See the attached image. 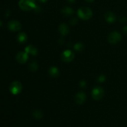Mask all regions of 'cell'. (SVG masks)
Instances as JSON below:
<instances>
[{
	"mask_svg": "<svg viewBox=\"0 0 127 127\" xmlns=\"http://www.w3.org/2000/svg\"><path fill=\"white\" fill-rule=\"evenodd\" d=\"M105 19L108 22L113 23L116 21V16L113 12H107L105 14Z\"/></svg>",
	"mask_w": 127,
	"mask_h": 127,
	"instance_id": "obj_10",
	"label": "cell"
},
{
	"mask_svg": "<svg viewBox=\"0 0 127 127\" xmlns=\"http://www.w3.org/2000/svg\"><path fill=\"white\" fill-rule=\"evenodd\" d=\"M28 58V55L26 52H19L16 55V60L19 63H24Z\"/></svg>",
	"mask_w": 127,
	"mask_h": 127,
	"instance_id": "obj_8",
	"label": "cell"
},
{
	"mask_svg": "<svg viewBox=\"0 0 127 127\" xmlns=\"http://www.w3.org/2000/svg\"><path fill=\"white\" fill-rule=\"evenodd\" d=\"M123 32H124L125 34H127V26H125V27L123 28Z\"/></svg>",
	"mask_w": 127,
	"mask_h": 127,
	"instance_id": "obj_22",
	"label": "cell"
},
{
	"mask_svg": "<svg viewBox=\"0 0 127 127\" xmlns=\"http://www.w3.org/2000/svg\"><path fill=\"white\" fill-rule=\"evenodd\" d=\"M87 2H92L94 1V0H86Z\"/></svg>",
	"mask_w": 127,
	"mask_h": 127,
	"instance_id": "obj_25",
	"label": "cell"
},
{
	"mask_svg": "<svg viewBox=\"0 0 127 127\" xmlns=\"http://www.w3.org/2000/svg\"><path fill=\"white\" fill-rule=\"evenodd\" d=\"M19 6L22 10L25 11L34 9L36 6L35 0H19Z\"/></svg>",
	"mask_w": 127,
	"mask_h": 127,
	"instance_id": "obj_1",
	"label": "cell"
},
{
	"mask_svg": "<svg viewBox=\"0 0 127 127\" xmlns=\"http://www.w3.org/2000/svg\"><path fill=\"white\" fill-rule=\"evenodd\" d=\"M49 74H50L51 76L53 77V78H57L59 75L60 71L57 67H51L49 69Z\"/></svg>",
	"mask_w": 127,
	"mask_h": 127,
	"instance_id": "obj_13",
	"label": "cell"
},
{
	"mask_svg": "<svg viewBox=\"0 0 127 127\" xmlns=\"http://www.w3.org/2000/svg\"><path fill=\"white\" fill-rule=\"evenodd\" d=\"M37 68H38V64L36 62H32L30 63L29 68L32 71H35L37 70Z\"/></svg>",
	"mask_w": 127,
	"mask_h": 127,
	"instance_id": "obj_17",
	"label": "cell"
},
{
	"mask_svg": "<svg viewBox=\"0 0 127 127\" xmlns=\"http://www.w3.org/2000/svg\"><path fill=\"white\" fill-rule=\"evenodd\" d=\"M76 0H68V1L69 2H70V3H73V2H75Z\"/></svg>",
	"mask_w": 127,
	"mask_h": 127,
	"instance_id": "obj_23",
	"label": "cell"
},
{
	"mask_svg": "<svg viewBox=\"0 0 127 127\" xmlns=\"http://www.w3.org/2000/svg\"><path fill=\"white\" fill-rule=\"evenodd\" d=\"M17 41H18L20 43H24L27 41V35H26V33L22 32V33H20L17 35Z\"/></svg>",
	"mask_w": 127,
	"mask_h": 127,
	"instance_id": "obj_15",
	"label": "cell"
},
{
	"mask_svg": "<svg viewBox=\"0 0 127 127\" xmlns=\"http://www.w3.org/2000/svg\"><path fill=\"white\" fill-rule=\"evenodd\" d=\"M86 96L84 93H79L75 96V101L77 104H82L85 102Z\"/></svg>",
	"mask_w": 127,
	"mask_h": 127,
	"instance_id": "obj_9",
	"label": "cell"
},
{
	"mask_svg": "<svg viewBox=\"0 0 127 127\" xmlns=\"http://www.w3.org/2000/svg\"><path fill=\"white\" fill-rule=\"evenodd\" d=\"M38 1L41 2H46L48 0H38Z\"/></svg>",
	"mask_w": 127,
	"mask_h": 127,
	"instance_id": "obj_24",
	"label": "cell"
},
{
	"mask_svg": "<svg viewBox=\"0 0 127 127\" xmlns=\"http://www.w3.org/2000/svg\"><path fill=\"white\" fill-rule=\"evenodd\" d=\"M77 22H78V20H77L76 18H73L72 19H71L70 21V23L72 25L76 24L77 23Z\"/></svg>",
	"mask_w": 127,
	"mask_h": 127,
	"instance_id": "obj_20",
	"label": "cell"
},
{
	"mask_svg": "<svg viewBox=\"0 0 127 127\" xmlns=\"http://www.w3.org/2000/svg\"><path fill=\"white\" fill-rule=\"evenodd\" d=\"M32 115L33 117L37 120H40L43 117V113L39 110H35L34 111L32 112Z\"/></svg>",
	"mask_w": 127,
	"mask_h": 127,
	"instance_id": "obj_16",
	"label": "cell"
},
{
	"mask_svg": "<svg viewBox=\"0 0 127 127\" xmlns=\"http://www.w3.org/2000/svg\"><path fill=\"white\" fill-rule=\"evenodd\" d=\"M26 52L27 53L32 55H36L37 53V49L33 45H29L26 48Z\"/></svg>",
	"mask_w": 127,
	"mask_h": 127,
	"instance_id": "obj_14",
	"label": "cell"
},
{
	"mask_svg": "<svg viewBox=\"0 0 127 127\" xmlns=\"http://www.w3.org/2000/svg\"><path fill=\"white\" fill-rule=\"evenodd\" d=\"M62 59L64 62H70L74 59V55L71 50H65L62 54Z\"/></svg>",
	"mask_w": 127,
	"mask_h": 127,
	"instance_id": "obj_7",
	"label": "cell"
},
{
	"mask_svg": "<svg viewBox=\"0 0 127 127\" xmlns=\"http://www.w3.org/2000/svg\"><path fill=\"white\" fill-rule=\"evenodd\" d=\"M80 86L81 87H83V88H85L86 86V83L85 81H81L80 83Z\"/></svg>",
	"mask_w": 127,
	"mask_h": 127,
	"instance_id": "obj_21",
	"label": "cell"
},
{
	"mask_svg": "<svg viewBox=\"0 0 127 127\" xmlns=\"http://www.w3.org/2000/svg\"><path fill=\"white\" fill-rule=\"evenodd\" d=\"M78 16L83 20L89 19L93 16V11L90 8L87 7H82L78 11Z\"/></svg>",
	"mask_w": 127,
	"mask_h": 127,
	"instance_id": "obj_2",
	"label": "cell"
},
{
	"mask_svg": "<svg viewBox=\"0 0 127 127\" xmlns=\"http://www.w3.org/2000/svg\"><path fill=\"white\" fill-rule=\"evenodd\" d=\"M7 27L10 31H13V32H17L21 29V24L19 21L12 20L8 22Z\"/></svg>",
	"mask_w": 127,
	"mask_h": 127,
	"instance_id": "obj_6",
	"label": "cell"
},
{
	"mask_svg": "<svg viewBox=\"0 0 127 127\" xmlns=\"http://www.w3.org/2000/svg\"><path fill=\"white\" fill-rule=\"evenodd\" d=\"M2 22H1V21H0V27H1V26H2Z\"/></svg>",
	"mask_w": 127,
	"mask_h": 127,
	"instance_id": "obj_26",
	"label": "cell"
},
{
	"mask_svg": "<svg viewBox=\"0 0 127 127\" xmlns=\"http://www.w3.org/2000/svg\"><path fill=\"white\" fill-rule=\"evenodd\" d=\"M104 94V91L101 87H95L92 91V97L95 100H100Z\"/></svg>",
	"mask_w": 127,
	"mask_h": 127,
	"instance_id": "obj_4",
	"label": "cell"
},
{
	"mask_svg": "<svg viewBox=\"0 0 127 127\" xmlns=\"http://www.w3.org/2000/svg\"><path fill=\"white\" fill-rule=\"evenodd\" d=\"M121 38L122 35H120V33L116 31H114L109 34V37H108V40L110 43L116 44L121 40Z\"/></svg>",
	"mask_w": 127,
	"mask_h": 127,
	"instance_id": "obj_5",
	"label": "cell"
},
{
	"mask_svg": "<svg viewBox=\"0 0 127 127\" xmlns=\"http://www.w3.org/2000/svg\"><path fill=\"white\" fill-rule=\"evenodd\" d=\"M59 31L60 32V33H62V35H66L69 32V29L68 26H67L65 24H60L59 27Z\"/></svg>",
	"mask_w": 127,
	"mask_h": 127,
	"instance_id": "obj_11",
	"label": "cell"
},
{
	"mask_svg": "<svg viewBox=\"0 0 127 127\" xmlns=\"http://www.w3.org/2000/svg\"><path fill=\"white\" fill-rule=\"evenodd\" d=\"M84 48V46L81 43H77L76 44L74 45V49L78 52H81Z\"/></svg>",
	"mask_w": 127,
	"mask_h": 127,
	"instance_id": "obj_18",
	"label": "cell"
},
{
	"mask_svg": "<svg viewBox=\"0 0 127 127\" xmlns=\"http://www.w3.org/2000/svg\"><path fill=\"white\" fill-rule=\"evenodd\" d=\"M22 84L19 81H14L11 84L9 87L10 92L14 95H16L21 93L22 90Z\"/></svg>",
	"mask_w": 127,
	"mask_h": 127,
	"instance_id": "obj_3",
	"label": "cell"
},
{
	"mask_svg": "<svg viewBox=\"0 0 127 127\" xmlns=\"http://www.w3.org/2000/svg\"><path fill=\"white\" fill-rule=\"evenodd\" d=\"M105 80V76L104 75H100V76H99V78H98V81H99V82H100V83L104 82Z\"/></svg>",
	"mask_w": 127,
	"mask_h": 127,
	"instance_id": "obj_19",
	"label": "cell"
},
{
	"mask_svg": "<svg viewBox=\"0 0 127 127\" xmlns=\"http://www.w3.org/2000/svg\"><path fill=\"white\" fill-rule=\"evenodd\" d=\"M62 13L63 14L64 16H72L74 13V11H73V9L71 7H69L66 6V7H63V9H62Z\"/></svg>",
	"mask_w": 127,
	"mask_h": 127,
	"instance_id": "obj_12",
	"label": "cell"
}]
</instances>
